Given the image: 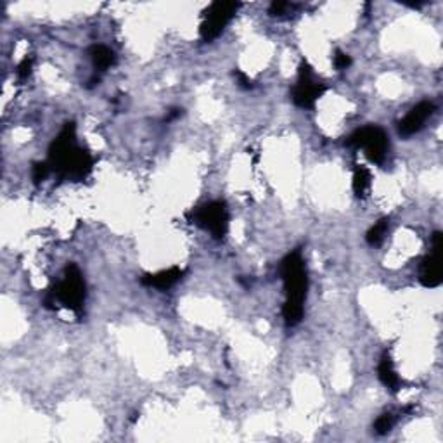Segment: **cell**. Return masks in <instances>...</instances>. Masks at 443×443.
I'll use <instances>...</instances> for the list:
<instances>
[{
	"label": "cell",
	"mask_w": 443,
	"mask_h": 443,
	"mask_svg": "<svg viewBox=\"0 0 443 443\" xmlns=\"http://www.w3.org/2000/svg\"><path fill=\"white\" fill-rule=\"evenodd\" d=\"M180 115H182V109H179V108H177V109H170L168 115H166L165 120H166V122H172V120L179 118Z\"/></svg>",
	"instance_id": "obj_21"
},
{
	"label": "cell",
	"mask_w": 443,
	"mask_h": 443,
	"mask_svg": "<svg viewBox=\"0 0 443 443\" xmlns=\"http://www.w3.org/2000/svg\"><path fill=\"white\" fill-rule=\"evenodd\" d=\"M345 144L346 147L364 149L366 156L369 158V161L376 163V165H382V163H385L389 149V140L386 132L374 125L362 127V129L355 130V132L346 139Z\"/></svg>",
	"instance_id": "obj_4"
},
{
	"label": "cell",
	"mask_w": 443,
	"mask_h": 443,
	"mask_svg": "<svg viewBox=\"0 0 443 443\" xmlns=\"http://www.w3.org/2000/svg\"><path fill=\"white\" fill-rule=\"evenodd\" d=\"M193 222L201 229L208 230L217 239H223L229 230V211L225 203L211 201L193 211Z\"/></svg>",
	"instance_id": "obj_7"
},
{
	"label": "cell",
	"mask_w": 443,
	"mask_h": 443,
	"mask_svg": "<svg viewBox=\"0 0 443 443\" xmlns=\"http://www.w3.org/2000/svg\"><path fill=\"white\" fill-rule=\"evenodd\" d=\"M437 106L431 101H423L417 106H414L409 113H407L405 118L398 123V134L402 137H410L414 134L421 132L424 127V123L433 116Z\"/></svg>",
	"instance_id": "obj_9"
},
{
	"label": "cell",
	"mask_w": 443,
	"mask_h": 443,
	"mask_svg": "<svg viewBox=\"0 0 443 443\" xmlns=\"http://www.w3.org/2000/svg\"><path fill=\"white\" fill-rule=\"evenodd\" d=\"M378 376H379V379H381L382 385H385L386 388L389 389V392L396 393L402 389L403 381L400 379V376L396 374L395 366H393V360H392V357L388 355V353H385V355L381 357V360H379Z\"/></svg>",
	"instance_id": "obj_11"
},
{
	"label": "cell",
	"mask_w": 443,
	"mask_h": 443,
	"mask_svg": "<svg viewBox=\"0 0 443 443\" xmlns=\"http://www.w3.org/2000/svg\"><path fill=\"white\" fill-rule=\"evenodd\" d=\"M353 193L357 198H364L371 189V172L364 165H357L353 170Z\"/></svg>",
	"instance_id": "obj_13"
},
{
	"label": "cell",
	"mask_w": 443,
	"mask_h": 443,
	"mask_svg": "<svg viewBox=\"0 0 443 443\" xmlns=\"http://www.w3.org/2000/svg\"><path fill=\"white\" fill-rule=\"evenodd\" d=\"M49 165L61 180H83L90 175L94 158L76 143V125L66 123L49 147Z\"/></svg>",
	"instance_id": "obj_1"
},
{
	"label": "cell",
	"mask_w": 443,
	"mask_h": 443,
	"mask_svg": "<svg viewBox=\"0 0 443 443\" xmlns=\"http://www.w3.org/2000/svg\"><path fill=\"white\" fill-rule=\"evenodd\" d=\"M31 70H33V58H24L19 63V66H17V78L19 80H26L31 74Z\"/></svg>",
	"instance_id": "obj_19"
},
{
	"label": "cell",
	"mask_w": 443,
	"mask_h": 443,
	"mask_svg": "<svg viewBox=\"0 0 443 443\" xmlns=\"http://www.w3.org/2000/svg\"><path fill=\"white\" fill-rule=\"evenodd\" d=\"M325 92V85L315 78L308 63H301L298 70V80L291 90L293 102L301 109H312L319 97Z\"/></svg>",
	"instance_id": "obj_5"
},
{
	"label": "cell",
	"mask_w": 443,
	"mask_h": 443,
	"mask_svg": "<svg viewBox=\"0 0 443 443\" xmlns=\"http://www.w3.org/2000/svg\"><path fill=\"white\" fill-rule=\"evenodd\" d=\"M295 3L291 2H272L271 7H268V13H271V16H284V14H288L289 10L295 9Z\"/></svg>",
	"instance_id": "obj_17"
},
{
	"label": "cell",
	"mask_w": 443,
	"mask_h": 443,
	"mask_svg": "<svg viewBox=\"0 0 443 443\" xmlns=\"http://www.w3.org/2000/svg\"><path fill=\"white\" fill-rule=\"evenodd\" d=\"M281 275L286 291L282 315H284L286 325L295 328L303 319V303L308 289L307 267H305V260L300 250L291 251L281 261Z\"/></svg>",
	"instance_id": "obj_2"
},
{
	"label": "cell",
	"mask_w": 443,
	"mask_h": 443,
	"mask_svg": "<svg viewBox=\"0 0 443 443\" xmlns=\"http://www.w3.org/2000/svg\"><path fill=\"white\" fill-rule=\"evenodd\" d=\"M88 56H90V61L92 65H94L95 72H106V70H109L111 66H115L116 63L115 52L101 44L92 45L90 51H88Z\"/></svg>",
	"instance_id": "obj_12"
},
{
	"label": "cell",
	"mask_w": 443,
	"mask_h": 443,
	"mask_svg": "<svg viewBox=\"0 0 443 443\" xmlns=\"http://www.w3.org/2000/svg\"><path fill=\"white\" fill-rule=\"evenodd\" d=\"M350 66H352V58H350L346 52L336 51L335 52V68L338 70V72H345V70H348Z\"/></svg>",
	"instance_id": "obj_18"
},
{
	"label": "cell",
	"mask_w": 443,
	"mask_h": 443,
	"mask_svg": "<svg viewBox=\"0 0 443 443\" xmlns=\"http://www.w3.org/2000/svg\"><path fill=\"white\" fill-rule=\"evenodd\" d=\"M395 416H393V414H389V412H386V414H381V416L378 417V419H376V423H374V431L378 435H388L389 431L393 430V426H395Z\"/></svg>",
	"instance_id": "obj_15"
},
{
	"label": "cell",
	"mask_w": 443,
	"mask_h": 443,
	"mask_svg": "<svg viewBox=\"0 0 443 443\" xmlns=\"http://www.w3.org/2000/svg\"><path fill=\"white\" fill-rule=\"evenodd\" d=\"M388 229H389L388 218H381V220H378L371 227L369 232L366 234L367 243H369L371 246H379V244L385 241L386 234H388Z\"/></svg>",
	"instance_id": "obj_14"
},
{
	"label": "cell",
	"mask_w": 443,
	"mask_h": 443,
	"mask_svg": "<svg viewBox=\"0 0 443 443\" xmlns=\"http://www.w3.org/2000/svg\"><path fill=\"white\" fill-rule=\"evenodd\" d=\"M51 173H52V168L51 165H49V161H38V163H33V166H31V179H33L35 184L44 182Z\"/></svg>",
	"instance_id": "obj_16"
},
{
	"label": "cell",
	"mask_w": 443,
	"mask_h": 443,
	"mask_svg": "<svg viewBox=\"0 0 443 443\" xmlns=\"http://www.w3.org/2000/svg\"><path fill=\"white\" fill-rule=\"evenodd\" d=\"M85 298H87V284L83 281L80 268L74 264H70L65 268L61 281L56 284L54 289L47 293L44 298V305L47 308H54L56 303L70 308L76 315H81Z\"/></svg>",
	"instance_id": "obj_3"
},
{
	"label": "cell",
	"mask_w": 443,
	"mask_h": 443,
	"mask_svg": "<svg viewBox=\"0 0 443 443\" xmlns=\"http://www.w3.org/2000/svg\"><path fill=\"white\" fill-rule=\"evenodd\" d=\"M241 3L237 2H214L204 10V19L200 26L201 38L204 42H214L222 33L223 28L230 23Z\"/></svg>",
	"instance_id": "obj_6"
},
{
	"label": "cell",
	"mask_w": 443,
	"mask_h": 443,
	"mask_svg": "<svg viewBox=\"0 0 443 443\" xmlns=\"http://www.w3.org/2000/svg\"><path fill=\"white\" fill-rule=\"evenodd\" d=\"M184 272L180 268L172 267L166 271L156 272V274H146L140 279V284L154 289H170L182 279Z\"/></svg>",
	"instance_id": "obj_10"
},
{
	"label": "cell",
	"mask_w": 443,
	"mask_h": 443,
	"mask_svg": "<svg viewBox=\"0 0 443 443\" xmlns=\"http://www.w3.org/2000/svg\"><path fill=\"white\" fill-rule=\"evenodd\" d=\"M234 78H236V83L239 85L241 88H246V90L253 88V81H251V78L248 76L246 73L241 72V70H236V72H234Z\"/></svg>",
	"instance_id": "obj_20"
},
{
	"label": "cell",
	"mask_w": 443,
	"mask_h": 443,
	"mask_svg": "<svg viewBox=\"0 0 443 443\" xmlns=\"http://www.w3.org/2000/svg\"><path fill=\"white\" fill-rule=\"evenodd\" d=\"M442 250L443 236L442 232H435L431 237V251L419 267V281L424 288H437L443 281L442 272Z\"/></svg>",
	"instance_id": "obj_8"
}]
</instances>
